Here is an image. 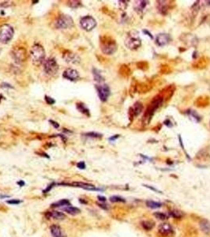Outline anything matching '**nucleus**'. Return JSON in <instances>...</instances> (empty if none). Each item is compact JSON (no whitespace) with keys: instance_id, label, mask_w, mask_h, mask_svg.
<instances>
[{"instance_id":"obj_1","label":"nucleus","mask_w":210,"mask_h":237,"mask_svg":"<svg viewBox=\"0 0 210 237\" xmlns=\"http://www.w3.org/2000/svg\"><path fill=\"white\" fill-rule=\"evenodd\" d=\"M100 48L104 54L112 55L117 49L116 42L112 37L104 36L100 40Z\"/></svg>"},{"instance_id":"obj_2","label":"nucleus","mask_w":210,"mask_h":237,"mask_svg":"<svg viewBox=\"0 0 210 237\" xmlns=\"http://www.w3.org/2000/svg\"><path fill=\"white\" fill-rule=\"evenodd\" d=\"M30 56L35 64H40L43 62L45 57V51L44 47L40 45H35L30 50Z\"/></svg>"},{"instance_id":"obj_3","label":"nucleus","mask_w":210,"mask_h":237,"mask_svg":"<svg viewBox=\"0 0 210 237\" xmlns=\"http://www.w3.org/2000/svg\"><path fill=\"white\" fill-rule=\"evenodd\" d=\"M125 45L129 49L136 50L141 45V40L136 32H131L125 40Z\"/></svg>"},{"instance_id":"obj_4","label":"nucleus","mask_w":210,"mask_h":237,"mask_svg":"<svg viewBox=\"0 0 210 237\" xmlns=\"http://www.w3.org/2000/svg\"><path fill=\"white\" fill-rule=\"evenodd\" d=\"M13 29L10 25L5 24L0 26V42L6 44L10 42L13 37Z\"/></svg>"},{"instance_id":"obj_5","label":"nucleus","mask_w":210,"mask_h":237,"mask_svg":"<svg viewBox=\"0 0 210 237\" xmlns=\"http://www.w3.org/2000/svg\"><path fill=\"white\" fill-rule=\"evenodd\" d=\"M44 70L45 73L48 75H54L59 71V65L54 59H48L45 61L44 65Z\"/></svg>"},{"instance_id":"obj_6","label":"nucleus","mask_w":210,"mask_h":237,"mask_svg":"<svg viewBox=\"0 0 210 237\" xmlns=\"http://www.w3.org/2000/svg\"><path fill=\"white\" fill-rule=\"evenodd\" d=\"M74 25V21L71 17L68 15H61L56 20L55 26L58 29H67Z\"/></svg>"},{"instance_id":"obj_7","label":"nucleus","mask_w":210,"mask_h":237,"mask_svg":"<svg viewBox=\"0 0 210 237\" xmlns=\"http://www.w3.org/2000/svg\"><path fill=\"white\" fill-rule=\"evenodd\" d=\"M80 25L83 29H85L86 31H90L96 27V21L93 17L86 16L81 19Z\"/></svg>"},{"instance_id":"obj_8","label":"nucleus","mask_w":210,"mask_h":237,"mask_svg":"<svg viewBox=\"0 0 210 237\" xmlns=\"http://www.w3.org/2000/svg\"><path fill=\"white\" fill-rule=\"evenodd\" d=\"M96 89L97 90V93L100 99L102 101H106L110 95V89L108 86L104 84H101V85L96 86Z\"/></svg>"},{"instance_id":"obj_9","label":"nucleus","mask_w":210,"mask_h":237,"mask_svg":"<svg viewBox=\"0 0 210 237\" xmlns=\"http://www.w3.org/2000/svg\"><path fill=\"white\" fill-rule=\"evenodd\" d=\"M63 78L70 81H76L79 78V73L74 69H67L62 74Z\"/></svg>"},{"instance_id":"obj_10","label":"nucleus","mask_w":210,"mask_h":237,"mask_svg":"<svg viewBox=\"0 0 210 237\" xmlns=\"http://www.w3.org/2000/svg\"><path fill=\"white\" fill-rule=\"evenodd\" d=\"M63 59H65L66 62L69 63H78L80 62V58L78 55H76L73 52H68L63 55Z\"/></svg>"},{"instance_id":"obj_11","label":"nucleus","mask_w":210,"mask_h":237,"mask_svg":"<svg viewBox=\"0 0 210 237\" xmlns=\"http://www.w3.org/2000/svg\"><path fill=\"white\" fill-rule=\"evenodd\" d=\"M159 233H161L162 236H170L171 234H172L173 232V229L172 227L169 224H162L161 226L159 227Z\"/></svg>"},{"instance_id":"obj_12","label":"nucleus","mask_w":210,"mask_h":237,"mask_svg":"<svg viewBox=\"0 0 210 237\" xmlns=\"http://www.w3.org/2000/svg\"><path fill=\"white\" fill-rule=\"evenodd\" d=\"M142 109H143L142 104L140 103V102H136V103L134 104V106H133L132 108H130V112H129V113H130V117L133 118L134 117V116L138 115L141 112Z\"/></svg>"},{"instance_id":"obj_13","label":"nucleus","mask_w":210,"mask_h":237,"mask_svg":"<svg viewBox=\"0 0 210 237\" xmlns=\"http://www.w3.org/2000/svg\"><path fill=\"white\" fill-rule=\"evenodd\" d=\"M169 41H170V37H169V35L165 33L159 34L156 38V44L159 46H164V45H168Z\"/></svg>"},{"instance_id":"obj_14","label":"nucleus","mask_w":210,"mask_h":237,"mask_svg":"<svg viewBox=\"0 0 210 237\" xmlns=\"http://www.w3.org/2000/svg\"><path fill=\"white\" fill-rule=\"evenodd\" d=\"M73 187H79V188H82V189H85V190H99L100 189L96 188L95 186L91 185V184H88V183H81V182H75L73 183L70 184Z\"/></svg>"},{"instance_id":"obj_15","label":"nucleus","mask_w":210,"mask_h":237,"mask_svg":"<svg viewBox=\"0 0 210 237\" xmlns=\"http://www.w3.org/2000/svg\"><path fill=\"white\" fill-rule=\"evenodd\" d=\"M25 49H23V48H18V49L13 51V55L14 59L17 61H19V62H21L25 59Z\"/></svg>"},{"instance_id":"obj_16","label":"nucleus","mask_w":210,"mask_h":237,"mask_svg":"<svg viewBox=\"0 0 210 237\" xmlns=\"http://www.w3.org/2000/svg\"><path fill=\"white\" fill-rule=\"evenodd\" d=\"M151 89H152V86L146 82L137 84L135 86V90L138 91V93H146V92L149 91Z\"/></svg>"},{"instance_id":"obj_17","label":"nucleus","mask_w":210,"mask_h":237,"mask_svg":"<svg viewBox=\"0 0 210 237\" xmlns=\"http://www.w3.org/2000/svg\"><path fill=\"white\" fill-rule=\"evenodd\" d=\"M46 216H47V218L52 217V218H54L55 220H64L66 218L65 214L59 211L47 212V214H46Z\"/></svg>"},{"instance_id":"obj_18","label":"nucleus","mask_w":210,"mask_h":237,"mask_svg":"<svg viewBox=\"0 0 210 237\" xmlns=\"http://www.w3.org/2000/svg\"><path fill=\"white\" fill-rule=\"evenodd\" d=\"M209 98L207 96H200L195 101V104L200 108L205 107L209 105Z\"/></svg>"},{"instance_id":"obj_19","label":"nucleus","mask_w":210,"mask_h":237,"mask_svg":"<svg viewBox=\"0 0 210 237\" xmlns=\"http://www.w3.org/2000/svg\"><path fill=\"white\" fill-rule=\"evenodd\" d=\"M147 3H148L146 1H136L134 4V7L135 11L140 13V12H142L143 10L147 6Z\"/></svg>"},{"instance_id":"obj_20","label":"nucleus","mask_w":210,"mask_h":237,"mask_svg":"<svg viewBox=\"0 0 210 237\" xmlns=\"http://www.w3.org/2000/svg\"><path fill=\"white\" fill-rule=\"evenodd\" d=\"M50 230H51V233L53 236V237H63L61 229L58 225L53 224L50 228Z\"/></svg>"},{"instance_id":"obj_21","label":"nucleus","mask_w":210,"mask_h":237,"mask_svg":"<svg viewBox=\"0 0 210 237\" xmlns=\"http://www.w3.org/2000/svg\"><path fill=\"white\" fill-rule=\"evenodd\" d=\"M62 209L65 212H66L67 214H70V215H77V214H80L81 210L77 207H74V206H69L67 207H63Z\"/></svg>"},{"instance_id":"obj_22","label":"nucleus","mask_w":210,"mask_h":237,"mask_svg":"<svg viewBox=\"0 0 210 237\" xmlns=\"http://www.w3.org/2000/svg\"><path fill=\"white\" fill-rule=\"evenodd\" d=\"M159 11L162 13H166L167 11H168V3H167L165 1H161L158 2Z\"/></svg>"},{"instance_id":"obj_23","label":"nucleus","mask_w":210,"mask_h":237,"mask_svg":"<svg viewBox=\"0 0 210 237\" xmlns=\"http://www.w3.org/2000/svg\"><path fill=\"white\" fill-rule=\"evenodd\" d=\"M187 114L189 115V117L190 118V120H192L194 122H198L201 120V117L199 116V115L195 111H194V110H189V112H187Z\"/></svg>"},{"instance_id":"obj_24","label":"nucleus","mask_w":210,"mask_h":237,"mask_svg":"<svg viewBox=\"0 0 210 237\" xmlns=\"http://www.w3.org/2000/svg\"><path fill=\"white\" fill-rule=\"evenodd\" d=\"M206 65H207V60H205V57L200 58L196 62V63L194 64V67L196 68H205Z\"/></svg>"},{"instance_id":"obj_25","label":"nucleus","mask_w":210,"mask_h":237,"mask_svg":"<svg viewBox=\"0 0 210 237\" xmlns=\"http://www.w3.org/2000/svg\"><path fill=\"white\" fill-rule=\"evenodd\" d=\"M201 228L204 232L205 233H210V223L206 220H203L200 223Z\"/></svg>"},{"instance_id":"obj_26","label":"nucleus","mask_w":210,"mask_h":237,"mask_svg":"<svg viewBox=\"0 0 210 237\" xmlns=\"http://www.w3.org/2000/svg\"><path fill=\"white\" fill-rule=\"evenodd\" d=\"M70 205V201L67 200V199H62V200H60L55 203H53L52 205V207H64L66 206H68Z\"/></svg>"},{"instance_id":"obj_27","label":"nucleus","mask_w":210,"mask_h":237,"mask_svg":"<svg viewBox=\"0 0 210 237\" xmlns=\"http://www.w3.org/2000/svg\"><path fill=\"white\" fill-rule=\"evenodd\" d=\"M141 225L145 230H151L154 227V222L150 221H142Z\"/></svg>"},{"instance_id":"obj_28","label":"nucleus","mask_w":210,"mask_h":237,"mask_svg":"<svg viewBox=\"0 0 210 237\" xmlns=\"http://www.w3.org/2000/svg\"><path fill=\"white\" fill-rule=\"evenodd\" d=\"M146 206L151 209H156L161 207V203L156 202H153V201H147L146 202Z\"/></svg>"},{"instance_id":"obj_29","label":"nucleus","mask_w":210,"mask_h":237,"mask_svg":"<svg viewBox=\"0 0 210 237\" xmlns=\"http://www.w3.org/2000/svg\"><path fill=\"white\" fill-rule=\"evenodd\" d=\"M77 108H78L81 112H82L83 114H86L87 115H89V112H88V109L85 106L84 104H78L77 105Z\"/></svg>"},{"instance_id":"obj_30","label":"nucleus","mask_w":210,"mask_h":237,"mask_svg":"<svg viewBox=\"0 0 210 237\" xmlns=\"http://www.w3.org/2000/svg\"><path fill=\"white\" fill-rule=\"evenodd\" d=\"M93 76H94V78H95V80H96V81H98V82H101V81H103V78H102V76L99 73V71H97V70H96V69H94L93 70Z\"/></svg>"},{"instance_id":"obj_31","label":"nucleus","mask_w":210,"mask_h":237,"mask_svg":"<svg viewBox=\"0 0 210 237\" xmlns=\"http://www.w3.org/2000/svg\"><path fill=\"white\" fill-rule=\"evenodd\" d=\"M170 214L173 217L177 219L181 218L182 216H183V214L181 211H179V210H172V211L170 212Z\"/></svg>"},{"instance_id":"obj_32","label":"nucleus","mask_w":210,"mask_h":237,"mask_svg":"<svg viewBox=\"0 0 210 237\" xmlns=\"http://www.w3.org/2000/svg\"><path fill=\"white\" fill-rule=\"evenodd\" d=\"M121 70H122V73H121L123 76H126V77H127V76L130 75V68L128 67H127V66H122V67H121Z\"/></svg>"},{"instance_id":"obj_33","label":"nucleus","mask_w":210,"mask_h":237,"mask_svg":"<svg viewBox=\"0 0 210 237\" xmlns=\"http://www.w3.org/2000/svg\"><path fill=\"white\" fill-rule=\"evenodd\" d=\"M110 201L112 202H125L124 198L119 197V196H112L110 198Z\"/></svg>"},{"instance_id":"obj_34","label":"nucleus","mask_w":210,"mask_h":237,"mask_svg":"<svg viewBox=\"0 0 210 237\" xmlns=\"http://www.w3.org/2000/svg\"><path fill=\"white\" fill-rule=\"evenodd\" d=\"M154 216H156L157 219H160V220H165V219L168 218V216H167L166 214H163V213H160V212L155 213Z\"/></svg>"},{"instance_id":"obj_35","label":"nucleus","mask_w":210,"mask_h":237,"mask_svg":"<svg viewBox=\"0 0 210 237\" xmlns=\"http://www.w3.org/2000/svg\"><path fill=\"white\" fill-rule=\"evenodd\" d=\"M85 135H86L87 137H90V138H100L101 137V134H100L98 133H94V132L87 133Z\"/></svg>"},{"instance_id":"obj_36","label":"nucleus","mask_w":210,"mask_h":237,"mask_svg":"<svg viewBox=\"0 0 210 237\" xmlns=\"http://www.w3.org/2000/svg\"><path fill=\"white\" fill-rule=\"evenodd\" d=\"M69 5L73 8H77L78 6H80L81 5V3L79 1H72V2H70V4Z\"/></svg>"},{"instance_id":"obj_37","label":"nucleus","mask_w":210,"mask_h":237,"mask_svg":"<svg viewBox=\"0 0 210 237\" xmlns=\"http://www.w3.org/2000/svg\"><path fill=\"white\" fill-rule=\"evenodd\" d=\"M170 71H171V70H170L168 66H163L161 67V72H163V74H168Z\"/></svg>"},{"instance_id":"obj_38","label":"nucleus","mask_w":210,"mask_h":237,"mask_svg":"<svg viewBox=\"0 0 210 237\" xmlns=\"http://www.w3.org/2000/svg\"><path fill=\"white\" fill-rule=\"evenodd\" d=\"M45 100H46V102H47L48 104H53L55 103V100H54L53 98L49 97V96H45Z\"/></svg>"},{"instance_id":"obj_39","label":"nucleus","mask_w":210,"mask_h":237,"mask_svg":"<svg viewBox=\"0 0 210 237\" xmlns=\"http://www.w3.org/2000/svg\"><path fill=\"white\" fill-rule=\"evenodd\" d=\"M8 204H12V205H18V204L21 203V201L18 200V199H11L6 202Z\"/></svg>"},{"instance_id":"obj_40","label":"nucleus","mask_w":210,"mask_h":237,"mask_svg":"<svg viewBox=\"0 0 210 237\" xmlns=\"http://www.w3.org/2000/svg\"><path fill=\"white\" fill-rule=\"evenodd\" d=\"M77 166H78V168H81V169H84V168H86V164H85L83 161L79 162V163L77 164Z\"/></svg>"},{"instance_id":"obj_41","label":"nucleus","mask_w":210,"mask_h":237,"mask_svg":"<svg viewBox=\"0 0 210 237\" xmlns=\"http://www.w3.org/2000/svg\"><path fill=\"white\" fill-rule=\"evenodd\" d=\"M54 183H52V184H51V185L48 186V187H47V189H46V190H44V191H43V193H44V194H46V193H47V192H48V191H49V190H51V189H52V187H53V186H54Z\"/></svg>"},{"instance_id":"obj_42","label":"nucleus","mask_w":210,"mask_h":237,"mask_svg":"<svg viewBox=\"0 0 210 237\" xmlns=\"http://www.w3.org/2000/svg\"><path fill=\"white\" fill-rule=\"evenodd\" d=\"M50 122H52V124L54 126V128H59V125L58 124L57 122H54V121H52V120H50Z\"/></svg>"},{"instance_id":"obj_43","label":"nucleus","mask_w":210,"mask_h":237,"mask_svg":"<svg viewBox=\"0 0 210 237\" xmlns=\"http://www.w3.org/2000/svg\"><path fill=\"white\" fill-rule=\"evenodd\" d=\"M164 122H165V125H167L168 127H171V126H172L171 124H170V123H171V122L169 120H167Z\"/></svg>"},{"instance_id":"obj_44","label":"nucleus","mask_w":210,"mask_h":237,"mask_svg":"<svg viewBox=\"0 0 210 237\" xmlns=\"http://www.w3.org/2000/svg\"><path fill=\"white\" fill-rule=\"evenodd\" d=\"M98 198L99 200L101 201V202H105L106 201V198H104V197H102V196H98Z\"/></svg>"},{"instance_id":"obj_45","label":"nucleus","mask_w":210,"mask_h":237,"mask_svg":"<svg viewBox=\"0 0 210 237\" xmlns=\"http://www.w3.org/2000/svg\"><path fill=\"white\" fill-rule=\"evenodd\" d=\"M18 184H19V185L21 186V187H22V186L25 184V183H24L23 181H20V182H18Z\"/></svg>"},{"instance_id":"obj_46","label":"nucleus","mask_w":210,"mask_h":237,"mask_svg":"<svg viewBox=\"0 0 210 237\" xmlns=\"http://www.w3.org/2000/svg\"><path fill=\"white\" fill-rule=\"evenodd\" d=\"M118 137H119V135H115V137H112V138H110V140H114V139H116Z\"/></svg>"},{"instance_id":"obj_47","label":"nucleus","mask_w":210,"mask_h":237,"mask_svg":"<svg viewBox=\"0 0 210 237\" xmlns=\"http://www.w3.org/2000/svg\"><path fill=\"white\" fill-rule=\"evenodd\" d=\"M9 196L8 195H0V198H8Z\"/></svg>"}]
</instances>
